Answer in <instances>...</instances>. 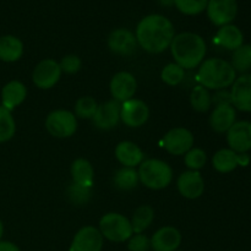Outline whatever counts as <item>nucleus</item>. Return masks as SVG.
I'll use <instances>...</instances> for the list:
<instances>
[{
	"label": "nucleus",
	"instance_id": "obj_11",
	"mask_svg": "<svg viewBox=\"0 0 251 251\" xmlns=\"http://www.w3.org/2000/svg\"><path fill=\"white\" fill-rule=\"evenodd\" d=\"M137 82L132 74L127 71H119L112 77L109 83L110 95L113 100L123 103L134 98L136 93Z\"/></svg>",
	"mask_w": 251,
	"mask_h": 251
},
{
	"label": "nucleus",
	"instance_id": "obj_28",
	"mask_svg": "<svg viewBox=\"0 0 251 251\" xmlns=\"http://www.w3.org/2000/svg\"><path fill=\"white\" fill-rule=\"evenodd\" d=\"M230 65L235 70V73H240L242 75L248 74L251 70V47L250 44H243L238 49L233 51Z\"/></svg>",
	"mask_w": 251,
	"mask_h": 251
},
{
	"label": "nucleus",
	"instance_id": "obj_43",
	"mask_svg": "<svg viewBox=\"0 0 251 251\" xmlns=\"http://www.w3.org/2000/svg\"><path fill=\"white\" fill-rule=\"evenodd\" d=\"M250 47H251V44H250Z\"/></svg>",
	"mask_w": 251,
	"mask_h": 251
},
{
	"label": "nucleus",
	"instance_id": "obj_37",
	"mask_svg": "<svg viewBox=\"0 0 251 251\" xmlns=\"http://www.w3.org/2000/svg\"><path fill=\"white\" fill-rule=\"evenodd\" d=\"M127 249L129 251H149L151 249V242L149 237L142 233L132 234L131 238L127 240Z\"/></svg>",
	"mask_w": 251,
	"mask_h": 251
},
{
	"label": "nucleus",
	"instance_id": "obj_8",
	"mask_svg": "<svg viewBox=\"0 0 251 251\" xmlns=\"http://www.w3.org/2000/svg\"><path fill=\"white\" fill-rule=\"evenodd\" d=\"M60 65L54 59H44L39 61L32 74L33 83L41 90H49L59 82L61 77Z\"/></svg>",
	"mask_w": 251,
	"mask_h": 251
},
{
	"label": "nucleus",
	"instance_id": "obj_23",
	"mask_svg": "<svg viewBox=\"0 0 251 251\" xmlns=\"http://www.w3.org/2000/svg\"><path fill=\"white\" fill-rule=\"evenodd\" d=\"M24 54V43L17 37L5 34L0 37V60L4 63H15Z\"/></svg>",
	"mask_w": 251,
	"mask_h": 251
},
{
	"label": "nucleus",
	"instance_id": "obj_16",
	"mask_svg": "<svg viewBox=\"0 0 251 251\" xmlns=\"http://www.w3.org/2000/svg\"><path fill=\"white\" fill-rule=\"evenodd\" d=\"M120 108L122 103L117 100H107L98 105L96 114L93 115V124L97 129L112 130L120 122Z\"/></svg>",
	"mask_w": 251,
	"mask_h": 251
},
{
	"label": "nucleus",
	"instance_id": "obj_20",
	"mask_svg": "<svg viewBox=\"0 0 251 251\" xmlns=\"http://www.w3.org/2000/svg\"><path fill=\"white\" fill-rule=\"evenodd\" d=\"M144 152L135 142L122 141L115 147V158L120 164L135 168L144 162Z\"/></svg>",
	"mask_w": 251,
	"mask_h": 251
},
{
	"label": "nucleus",
	"instance_id": "obj_6",
	"mask_svg": "<svg viewBox=\"0 0 251 251\" xmlns=\"http://www.w3.org/2000/svg\"><path fill=\"white\" fill-rule=\"evenodd\" d=\"M46 129L51 136L66 139L73 136L77 130V118L70 110H53L46 119Z\"/></svg>",
	"mask_w": 251,
	"mask_h": 251
},
{
	"label": "nucleus",
	"instance_id": "obj_14",
	"mask_svg": "<svg viewBox=\"0 0 251 251\" xmlns=\"http://www.w3.org/2000/svg\"><path fill=\"white\" fill-rule=\"evenodd\" d=\"M230 87L233 107L240 112L251 113V74L237 77Z\"/></svg>",
	"mask_w": 251,
	"mask_h": 251
},
{
	"label": "nucleus",
	"instance_id": "obj_17",
	"mask_svg": "<svg viewBox=\"0 0 251 251\" xmlns=\"http://www.w3.org/2000/svg\"><path fill=\"white\" fill-rule=\"evenodd\" d=\"M176 188L181 196L189 200H195L203 194L205 183L199 171H186L178 176Z\"/></svg>",
	"mask_w": 251,
	"mask_h": 251
},
{
	"label": "nucleus",
	"instance_id": "obj_39",
	"mask_svg": "<svg viewBox=\"0 0 251 251\" xmlns=\"http://www.w3.org/2000/svg\"><path fill=\"white\" fill-rule=\"evenodd\" d=\"M0 251H21L11 242H0Z\"/></svg>",
	"mask_w": 251,
	"mask_h": 251
},
{
	"label": "nucleus",
	"instance_id": "obj_30",
	"mask_svg": "<svg viewBox=\"0 0 251 251\" xmlns=\"http://www.w3.org/2000/svg\"><path fill=\"white\" fill-rule=\"evenodd\" d=\"M16 132V123L11 112L0 105V144L7 142Z\"/></svg>",
	"mask_w": 251,
	"mask_h": 251
},
{
	"label": "nucleus",
	"instance_id": "obj_38",
	"mask_svg": "<svg viewBox=\"0 0 251 251\" xmlns=\"http://www.w3.org/2000/svg\"><path fill=\"white\" fill-rule=\"evenodd\" d=\"M212 97V103L215 105H222V104H232V97H230V91L226 90H218L216 91L215 95L211 96Z\"/></svg>",
	"mask_w": 251,
	"mask_h": 251
},
{
	"label": "nucleus",
	"instance_id": "obj_21",
	"mask_svg": "<svg viewBox=\"0 0 251 251\" xmlns=\"http://www.w3.org/2000/svg\"><path fill=\"white\" fill-rule=\"evenodd\" d=\"M27 97V88L21 81L12 80L7 82L1 90V105L11 112L19 107Z\"/></svg>",
	"mask_w": 251,
	"mask_h": 251
},
{
	"label": "nucleus",
	"instance_id": "obj_10",
	"mask_svg": "<svg viewBox=\"0 0 251 251\" xmlns=\"http://www.w3.org/2000/svg\"><path fill=\"white\" fill-rule=\"evenodd\" d=\"M150 108L144 100L131 98L122 103L120 120L129 127H140L149 120Z\"/></svg>",
	"mask_w": 251,
	"mask_h": 251
},
{
	"label": "nucleus",
	"instance_id": "obj_35",
	"mask_svg": "<svg viewBox=\"0 0 251 251\" xmlns=\"http://www.w3.org/2000/svg\"><path fill=\"white\" fill-rule=\"evenodd\" d=\"M206 161H207L206 152L199 147H193L184 154V163L189 171H200L206 164Z\"/></svg>",
	"mask_w": 251,
	"mask_h": 251
},
{
	"label": "nucleus",
	"instance_id": "obj_13",
	"mask_svg": "<svg viewBox=\"0 0 251 251\" xmlns=\"http://www.w3.org/2000/svg\"><path fill=\"white\" fill-rule=\"evenodd\" d=\"M227 142L229 149L237 153H248L251 150V123L235 122L227 131Z\"/></svg>",
	"mask_w": 251,
	"mask_h": 251
},
{
	"label": "nucleus",
	"instance_id": "obj_22",
	"mask_svg": "<svg viewBox=\"0 0 251 251\" xmlns=\"http://www.w3.org/2000/svg\"><path fill=\"white\" fill-rule=\"evenodd\" d=\"M215 42L218 46L228 49V50L234 51L239 47L243 46L244 42V36L243 32L240 31L239 27L235 25H226V26L220 27L215 37Z\"/></svg>",
	"mask_w": 251,
	"mask_h": 251
},
{
	"label": "nucleus",
	"instance_id": "obj_24",
	"mask_svg": "<svg viewBox=\"0 0 251 251\" xmlns=\"http://www.w3.org/2000/svg\"><path fill=\"white\" fill-rule=\"evenodd\" d=\"M70 171L73 183L86 186V188H92L93 181H95V171L90 161L85 158L75 159L71 164Z\"/></svg>",
	"mask_w": 251,
	"mask_h": 251
},
{
	"label": "nucleus",
	"instance_id": "obj_5",
	"mask_svg": "<svg viewBox=\"0 0 251 251\" xmlns=\"http://www.w3.org/2000/svg\"><path fill=\"white\" fill-rule=\"evenodd\" d=\"M100 232L107 240L113 243H124L134 234L131 223L124 215L109 212L100 221Z\"/></svg>",
	"mask_w": 251,
	"mask_h": 251
},
{
	"label": "nucleus",
	"instance_id": "obj_42",
	"mask_svg": "<svg viewBox=\"0 0 251 251\" xmlns=\"http://www.w3.org/2000/svg\"><path fill=\"white\" fill-rule=\"evenodd\" d=\"M176 251H179V250H176Z\"/></svg>",
	"mask_w": 251,
	"mask_h": 251
},
{
	"label": "nucleus",
	"instance_id": "obj_19",
	"mask_svg": "<svg viewBox=\"0 0 251 251\" xmlns=\"http://www.w3.org/2000/svg\"><path fill=\"white\" fill-rule=\"evenodd\" d=\"M235 118H237V110L232 104L216 105L210 115V125L215 132L225 134L233 126Z\"/></svg>",
	"mask_w": 251,
	"mask_h": 251
},
{
	"label": "nucleus",
	"instance_id": "obj_12",
	"mask_svg": "<svg viewBox=\"0 0 251 251\" xmlns=\"http://www.w3.org/2000/svg\"><path fill=\"white\" fill-rule=\"evenodd\" d=\"M103 240L104 238L98 228L86 226L76 233L69 251H100L103 248Z\"/></svg>",
	"mask_w": 251,
	"mask_h": 251
},
{
	"label": "nucleus",
	"instance_id": "obj_26",
	"mask_svg": "<svg viewBox=\"0 0 251 251\" xmlns=\"http://www.w3.org/2000/svg\"><path fill=\"white\" fill-rule=\"evenodd\" d=\"M154 220V210L149 205H142L135 210L132 218L130 220L131 223L132 232L134 234L144 233L150 226L152 225Z\"/></svg>",
	"mask_w": 251,
	"mask_h": 251
},
{
	"label": "nucleus",
	"instance_id": "obj_18",
	"mask_svg": "<svg viewBox=\"0 0 251 251\" xmlns=\"http://www.w3.org/2000/svg\"><path fill=\"white\" fill-rule=\"evenodd\" d=\"M150 242L153 251H176L180 247L181 234L176 228L167 226L154 232Z\"/></svg>",
	"mask_w": 251,
	"mask_h": 251
},
{
	"label": "nucleus",
	"instance_id": "obj_29",
	"mask_svg": "<svg viewBox=\"0 0 251 251\" xmlns=\"http://www.w3.org/2000/svg\"><path fill=\"white\" fill-rule=\"evenodd\" d=\"M190 104L194 110L199 113H206L212 105V97L207 88L198 85L190 93Z\"/></svg>",
	"mask_w": 251,
	"mask_h": 251
},
{
	"label": "nucleus",
	"instance_id": "obj_25",
	"mask_svg": "<svg viewBox=\"0 0 251 251\" xmlns=\"http://www.w3.org/2000/svg\"><path fill=\"white\" fill-rule=\"evenodd\" d=\"M212 166L220 173H230L239 167V153L230 149H222L215 153Z\"/></svg>",
	"mask_w": 251,
	"mask_h": 251
},
{
	"label": "nucleus",
	"instance_id": "obj_3",
	"mask_svg": "<svg viewBox=\"0 0 251 251\" xmlns=\"http://www.w3.org/2000/svg\"><path fill=\"white\" fill-rule=\"evenodd\" d=\"M237 78V73L227 60L221 58H208L199 66L198 81L207 90H226Z\"/></svg>",
	"mask_w": 251,
	"mask_h": 251
},
{
	"label": "nucleus",
	"instance_id": "obj_27",
	"mask_svg": "<svg viewBox=\"0 0 251 251\" xmlns=\"http://www.w3.org/2000/svg\"><path fill=\"white\" fill-rule=\"evenodd\" d=\"M113 181H114L115 188L119 190H131L136 188L139 184V173L135 168L123 167L115 172Z\"/></svg>",
	"mask_w": 251,
	"mask_h": 251
},
{
	"label": "nucleus",
	"instance_id": "obj_15",
	"mask_svg": "<svg viewBox=\"0 0 251 251\" xmlns=\"http://www.w3.org/2000/svg\"><path fill=\"white\" fill-rule=\"evenodd\" d=\"M108 47L117 55L129 56L135 53L137 41L135 34L127 28H117L110 32L108 37Z\"/></svg>",
	"mask_w": 251,
	"mask_h": 251
},
{
	"label": "nucleus",
	"instance_id": "obj_9",
	"mask_svg": "<svg viewBox=\"0 0 251 251\" xmlns=\"http://www.w3.org/2000/svg\"><path fill=\"white\" fill-rule=\"evenodd\" d=\"M163 147L173 156L185 154L194 147V135L186 127H174L163 137Z\"/></svg>",
	"mask_w": 251,
	"mask_h": 251
},
{
	"label": "nucleus",
	"instance_id": "obj_32",
	"mask_svg": "<svg viewBox=\"0 0 251 251\" xmlns=\"http://www.w3.org/2000/svg\"><path fill=\"white\" fill-rule=\"evenodd\" d=\"M208 0H174L173 5L179 12L186 16H196L206 11Z\"/></svg>",
	"mask_w": 251,
	"mask_h": 251
},
{
	"label": "nucleus",
	"instance_id": "obj_1",
	"mask_svg": "<svg viewBox=\"0 0 251 251\" xmlns=\"http://www.w3.org/2000/svg\"><path fill=\"white\" fill-rule=\"evenodd\" d=\"M176 36V28L169 19L159 14H151L140 20L137 24V46L151 54L163 53L169 48Z\"/></svg>",
	"mask_w": 251,
	"mask_h": 251
},
{
	"label": "nucleus",
	"instance_id": "obj_4",
	"mask_svg": "<svg viewBox=\"0 0 251 251\" xmlns=\"http://www.w3.org/2000/svg\"><path fill=\"white\" fill-rule=\"evenodd\" d=\"M137 173L139 180L151 190H162L173 180V169L162 159H145L139 166Z\"/></svg>",
	"mask_w": 251,
	"mask_h": 251
},
{
	"label": "nucleus",
	"instance_id": "obj_41",
	"mask_svg": "<svg viewBox=\"0 0 251 251\" xmlns=\"http://www.w3.org/2000/svg\"><path fill=\"white\" fill-rule=\"evenodd\" d=\"M2 234H4V225H2V222L0 221V242H1Z\"/></svg>",
	"mask_w": 251,
	"mask_h": 251
},
{
	"label": "nucleus",
	"instance_id": "obj_36",
	"mask_svg": "<svg viewBox=\"0 0 251 251\" xmlns=\"http://www.w3.org/2000/svg\"><path fill=\"white\" fill-rule=\"evenodd\" d=\"M59 65H60L61 73L73 75V74H76L80 71L82 63H81V59L77 55L70 54V55L64 56L60 63H59Z\"/></svg>",
	"mask_w": 251,
	"mask_h": 251
},
{
	"label": "nucleus",
	"instance_id": "obj_7",
	"mask_svg": "<svg viewBox=\"0 0 251 251\" xmlns=\"http://www.w3.org/2000/svg\"><path fill=\"white\" fill-rule=\"evenodd\" d=\"M207 17L215 26L222 27L234 21L238 14L237 0H208Z\"/></svg>",
	"mask_w": 251,
	"mask_h": 251
},
{
	"label": "nucleus",
	"instance_id": "obj_33",
	"mask_svg": "<svg viewBox=\"0 0 251 251\" xmlns=\"http://www.w3.org/2000/svg\"><path fill=\"white\" fill-rule=\"evenodd\" d=\"M185 77V70L176 63H169L163 68L161 73V78L164 83L169 86H178L183 82Z\"/></svg>",
	"mask_w": 251,
	"mask_h": 251
},
{
	"label": "nucleus",
	"instance_id": "obj_31",
	"mask_svg": "<svg viewBox=\"0 0 251 251\" xmlns=\"http://www.w3.org/2000/svg\"><path fill=\"white\" fill-rule=\"evenodd\" d=\"M97 108L98 103L96 102L95 98L91 97V96H85V97H80L76 100L74 114L80 119H92Z\"/></svg>",
	"mask_w": 251,
	"mask_h": 251
},
{
	"label": "nucleus",
	"instance_id": "obj_34",
	"mask_svg": "<svg viewBox=\"0 0 251 251\" xmlns=\"http://www.w3.org/2000/svg\"><path fill=\"white\" fill-rule=\"evenodd\" d=\"M91 194H92V188H86V186L78 185L75 183L69 185L66 189V195H68L70 202L77 206L87 203L91 198Z\"/></svg>",
	"mask_w": 251,
	"mask_h": 251
},
{
	"label": "nucleus",
	"instance_id": "obj_40",
	"mask_svg": "<svg viewBox=\"0 0 251 251\" xmlns=\"http://www.w3.org/2000/svg\"><path fill=\"white\" fill-rule=\"evenodd\" d=\"M250 163V156L248 153H239V166L247 167Z\"/></svg>",
	"mask_w": 251,
	"mask_h": 251
},
{
	"label": "nucleus",
	"instance_id": "obj_2",
	"mask_svg": "<svg viewBox=\"0 0 251 251\" xmlns=\"http://www.w3.org/2000/svg\"><path fill=\"white\" fill-rule=\"evenodd\" d=\"M169 49L174 58V63L181 66L184 70H191L200 66L207 50L205 39L194 32H181L176 34Z\"/></svg>",
	"mask_w": 251,
	"mask_h": 251
}]
</instances>
